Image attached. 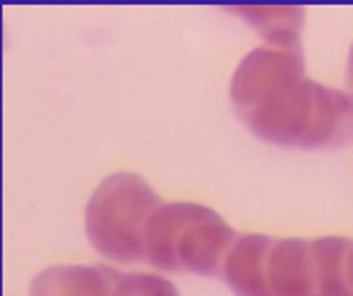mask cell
Segmentation results:
<instances>
[{"instance_id": "8", "label": "cell", "mask_w": 353, "mask_h": 296, "mask_svg": "<svg viewBox=\"0 0 353 296\" xmlns=\"http://www.w3.org/2000/svg\"><path fill=\"white\" fill-rule=\"evenodd\" d=\"M226 12L238 14L254 26L266 38V45L281 47H301L299 33L304 24L301 8H226Z\"/></svg>"}, {"instance_id": "3", "label": "cell", "mask_w": 353, "mask_h": 296, "mask_svg": "<svg viewBox=\"0 0 353 296\" xmlns=\"http://www.w3.org/2000/svg\"><path fill=\"white\" fill-rule=\"evenodd\" d=\"M161 207L156 191L132 172L106 176L85 209V231L99 254L116 261L146 259V226Z\"/></svg>"}, {"instance_id": "5", "label": "cell", "mask_w": 353, "mask_h": 296, "mask_svg": "<svg viewBox=\"0 0 353 296\" xmlns=\"http://www.w3.org/2000/svg\"><path fill=\"white\" fill-rule=\"evenodd\" d=\"M276 237L248 233L233 242L221 266V277L236 296H271L266 268Z\"/></svg>"}, {"instance_id": "2", "label": "cell", "mask_w": 353, "mask_h": 296, "mask_svg": "<svg viewBox=\"0 0 353 296\" xmlns=\"http://www.w3.org/2000/svg\"><path fill=\"white\" fill-rule=\"evenodd\" d=\"M238 240L214 209L198 202H168L146 226V259L161 271L212 275Z\"/></svg>"}, {"instance_id": "10", "label": "cell", "mask_w": 353, "mask_h": 296, "mask_svg": "<svg viewBox=\"0 0 353 296\" xmlns=\"http://www.w3.org/2000/svg\"><path fill=\"white\" fill-rule=\"evenodd\" d=\"M346 76H349V85L353 89V45H351V52H349V66H346Z\"/></svg>"}, {"instance_id": "9", "label": "cell", "mask_w": 353, "mask_h": 296, "mask_svg": "<svg viewBox=\"0 0 353 296\" xmlns=\"http://www.w3.org/2000/svg\"><path fill=\"white\" fill-rule=\"evenodd\" d=\"M113 296H179L168 277L153 273H121Z\"/></svg>"}, {"instance_id": "7", "label": "cell", "mask_w": 353, "mask_h": 296, "mask_svg": "<svg viewBox=\"0 0 353 296\" xmlns=\"http://www.w3.org/2000/svg\"><path fill=\"white\" fill-rule=\"evenodd\" d=\"M323 296H353V240L330 235L313 240Z\"/></svg>"}, {"instance_id": "6", "label": "cell", "mask_w": 353, "mask_h": 296, "mask_svg": "<svg viewBox=\"0 0 353 296\" xmlns=\"http://www.w3.org/2000/svg\"><path fill=\"white\" fill-rule=\"evenodd\" d=\"M118 275L109 266H52L33 277L28 296H113Z\"/></svg>"}, {"instance_id": "1", "label": "cell", "mask_w": 353, "mask_h": 296, "mask_svg": "<svg viewBox=\"0 0 353 296\" xmlns=\"http://www.w3.org/2000/svg\"><path fill=\"white\" fill-rule=\"evenodd\" d=\"M231 104L269 144L316 151L353 141V94L306 78L301 47L261 45L243 56Z\"/></svg>"}, {"instance_id": "4", "label": "cell", "mask_w": 353, "mask_h": 296, "mask_svg": "<svg viewBox=\"0 0 353 296\" xmlns=\"http://www.w3.org/2000/svg\"><path fill=\"white\" fill-rule=\"evenodd\" d=\"M266 280L271 296H323L313 240L276 237L269 254Z\"/></svg>"}]
</instances>
